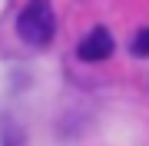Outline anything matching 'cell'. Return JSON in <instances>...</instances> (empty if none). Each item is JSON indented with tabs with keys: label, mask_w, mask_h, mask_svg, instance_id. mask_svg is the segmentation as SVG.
<instances>
[{
	"label": "cell",
	"mask_w": 149,
	"mask_h": 146,
	"mask_svg": "<svg viewBox=\"0 0 149 146\" xmlns=\"http://www.w3.org/2000/svg\"><path fill=\"white\" fill-rule=\"evenodd\" d=\"M53 30H56V17H53L50 0H27V7L17 17L20 40L30 43V47H47L53 40Z\"/></svg>",
	"instance_id": "1"
},
{
	"label": "cell",
	"mask_w": 149,
	"mask_h": 146,
	"mask_svg": "<svg viewBox=\"0 0 149 146\" xmlns=\"http://www.w3.org/2000/svg\"><path fill=\"white\" fill-rule=\"evenodd\" d=\"M113 47H116L113 33L106 27H93L80 43H76V57H80L83 63H100V60H106L113 53Z\"/></svg>",
	"instance_id": "2"
},
{
	"label": "cell",
	"mask_w": 149,
	"mask_h": 146,
	"mask_svg": "<svg viewBox=\"0 0 149 146\" xmlns=\"http://www.w3.org/2000/svg\"><path fill=\"white\" fill-rule=\"evenodd\" d=\"M129 50H133V57H149V27H146V30H139L136 37H133Z\"/></svg>",
	"instance_id": "3"
},
{
	"label": "cell",
	"mask_w": 149,
	"mask_h": 146,
	"mask_svg": "<svg viewBox=\"0 0 149 146\" xmlns=\"http://www.w3.org/2000/svg\"><path fill=\"white\" fill-rule=\"evenodd\" d=\"M3 146H17V126L10 119H3Z\"/></svg>",
	"instance_id": "4"
}]
</instances>
